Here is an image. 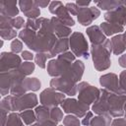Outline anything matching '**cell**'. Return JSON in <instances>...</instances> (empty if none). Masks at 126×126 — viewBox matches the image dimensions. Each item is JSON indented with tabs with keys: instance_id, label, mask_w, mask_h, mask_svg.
I'll return each instance as SVG.
<instances>
[{
	"instance_id": "1",
	"label": "cell",
	"mask_w": 126,
	"mask_h": 126,
	"mask_svg": "<svg viewBox=\"0 0 126 126\" xmlns=\"http://www.w3.org/2000/svg\"><path fill=\"white\" fill-rule=\"evenodd\" d=\"M112 51L111 42L109 39H106L101 44H93L92 45V55L94 60V66L97 71H103L107 69L110 64L109 55Z\"/></svg>"
},
{
	"instance_id": "2",
	"label": "cell",
	"mask_w": 126,
	"mask_h": 126,
	"mask_svg": "<svg viewBox=\"0 0 126 126\" xmlns=\"http://www.w3.org/2000/svg\"><path fill=\"white\" fill-rule=\"evenodd\" d=\"M75 55L72 52H65L58 55L57 59L50 60L47 65L48 74L52 77H62L70 66L75 62Z\"/></svg>"
},
{
	"instance_id": "3",
	"label": "cell",
	"mask_w": 126,
	"mask_h": 126,
	"mask_svg": "<svg viewBox=\"0 0 126 126\" xmlns=\"http://www.w3.org/2000/svg\"><path fill=\"white\" fill-rule=\"evenodd\" d=\"M69 45L72 50V53L75 56L83 57L85 59L89 58L88 42L82 32H73L71 34V37L69 38Z\"/></svg>"
},
{
	"instance_id": "4",
	"label": "cell",
	"mask_w": 126,
	"mask_h": 126,
	"mask_svg": "<svg viewBox=\"0 0 126 126\" xmlns=\"http://www.w3.org/2000/svg\"><path fill=\"white\" fill-rule=\"evenodd\" d=\"M78 94L79 100L90 105L91 103L95 102L98 99L100 95V91L95 87L91 86L89 83L82 82L78 85Z\"/></svg>"
},
{
	"instance_id": "5",
	"label": "cell",
	"mask_w": 126,
	"mask_h": 126,
	"mask_svg": "<svg viewBox=\"0 0 126 126\" xmlns=\"http://www.w3.org/2000/svg\"><path fill=\"white\" fill-rule=\"evenodd\" d=\"M40 102L42 105H45L47 107H56L58 104H62V102L65 99V94L62 93L55 92L52 88L45 89L39 96Z\"/></svg>"
},
{
	"instance_id": "6",
	"label": "cell",
	"mask_w": 126,
	"mask_h": 126,
	"mask_svg": "<svg viewBox=\"0 0 126 126\" xmlns=\"http://www.w3.org/2000/svg\"><path fill=\"white\" fill-rule=\"evenodd\" d=\"M50 88L53 90L60 91L62 94L67 95H75L78 93V85L65 79L64 77L54 78L50 81Z\"/></svg>"
},
{
	"instance_id": "7",
	"label": "cell",
	"mask_w": 126,
	"mask_h": 126,
	"mask_svg": "<svg viewBox=\"0 0 126 126\" xmlns=\"http://www.w3.org/2000/svg\"><path fill=\"white\" fill-rule=\"evenodd\" d=\"M62 109L66 113H72L75 114L78 117H83L87 114L89 110V105L80 101L76 100L74 98H67L64 99V101L61 104Z\"/></svg>"
},
{
	"instance_id": "8",
	"label": "cell",
	"mask_w": 126,
	"mask_h": 126,
	"mask_svg": "<svg viewBox=\"0 0 126 126\" xmlns=\"http://www.w3.org/2000/svg\"><path fill=\"white\" fill-rule=\"evenodd\" d=\"M126 94H111L108 96V113L113 117H120L124 114Z\"/></svg>"
},
{
	"instance_id": "9",
	"label": "cell",
	"mask_w": 126,
	"mask_h": 126,
	"mask_svg": "<svg viewBox=\"0 0 126 126\" xmlns=\"http://www.w3.org/2000/svg\"><path fill=\"white\" fill-rule=\"evenodd\" d=\"M21 66V58L13 52H2L0 59L1 72L15 70Z\"/></svg>"
},
{
	"instance_id": "10",
	"label": "cell",
	"mask_w": 126,
	"mask_h": 126,
	"mask_svg": "<svg viewBox=\"0 0 126 126\" xmlns=\"http://www.w3.org/2000/svg\"><path fill=\"white\" fill-rule=\"evenodd\" d=\"M99 15H100V12H99V10L96 9V7H90V8L79 7V12L77 14V18L81 25L89 26L93 23V21L97 19Z\"/></svg>"
},
{
	"instance_id": "11",
	"label": "cell",
	"mask_w": 126,
	"mask_h": 126,
	"mask_svg": "<svg viewBox=\"0 0 126 126\" xmlns=\"http://www.w3.org/2000/svg\"><path fill=\"white\" fill-rule=\"evenodd\" d=\"M99 83L103 87V89H105L106 91H108L111 94H125L119 88L118 77L115 74L110 73V74H105V75L101 76L99 79Z\"/></svg>"
},
{
	"instance_id": "12",
	"label": "cell",
	"mask_w": 126,
	"mask_h": 126,
	"mask_svg": "<svg viewBox=\"0 0 126 126\" xmlns=\"http://www.w3.org/2000/svg\"><path fill=\"white\" fill-rule=\"evenodd\" d=\"M84 69H85V67H84L83 62L80 61V60H76V61L70 66V68L67 70V72H66L62 77H64L65 79L71 81L72 83L77 84V83L81 80V78H82V76H83Z\"/></svg>"
},
{
	"instance_id": "13",
	"label": "cell",
	"mask_w": 126,
	"mask_h": 126,
	"mask_svg": "<svg viewBox=\"0 0 126 126\" xmlns=\"http://www.w3.org/2000/svg\"><path fill=\"white\" fill-rule=\"evenodd\" d=\"M104 19L107 23H112L119 26H126V8L122 5L114 11H109L105 13Z\"/></svg>"
},
{
	"instance_id": "14",
	"label": "cell",
	"mask_w": 126,
	"mask_h": 126,
	"mask_svg": "<svg viewBox=\"0 0 126 126\" xmlns=\"http://www.w3.org/2000/svg\"><path fill=\"white\" fill-rule=\"evenodd\" d=\"M98 99L93 105V111L97 115H105L108 113V96L110 93L105 89H102Z\"/></svg>"
},
{
	"instance_id": "15",
	"label": "cell",
	"mask_w": 126,
	"mask_h": 126,
	"mask_svg": "<svg viewBox=\"0 0 126 126\" xmlns=\"http://www.w3.org/2000/svg\"><path fill=\"white\" fill-rule=\"evenodd\" d=\"M51 27L54 34L59 38H66L71 34V30L69 27H66L57 17H52L50 19Z\"/></svg>"
},
{
	"instance_id": "16",
	"label": "cell",
	"mask_w": 126,
	"mask_h": 126,
	"mask_svg": "<svg viewBox=\"0 0 126 126\" xmlns=\"http://www.w3.org/2000/svg\"><path fill=\"white\" fill-rule=\"evenodd\" d=\"M19 5L22 12L29 19H37V17L40 15L38 6L34 1H20Z\"/></svg>"
},
{
	"instance_id": "17",
	"label": "cell",
	"mask_w": 126,
	"mask_h": 126,
	"mask_svg": "<svg viewBox=\"0 0 126 126\" xmlns=\"http://www.w3.org/2000/svg\"><path fill=\"white\" fill-rule=\"evenodd\" d=\"M87 33L93 44H101L106 40L105 35L98 26H92L87 29Z\"/></svg>"
},
{
	"instance_id": "18",
	"label": "cell",
	"mask_w": 126,
	"mask_h": 126,
	"mask_svg": "<svg viewBox=\"0 0 126 126\" xmlns=\"http://www.w3.org/2000/svg\"><path fill=\"white\" fill-rule=\"evenodd\" d=\"M68 48H69L68 38H59L55 42V44H54L53 48L50 50V52L47 53V56H48V58H51L56 55H60L62 53H65Z\"/></svg>"
},
{
	"instance_id": "19",
	"label": "cell",
	"mask_w": 126,
	"mask_h": 126,
	"mask_svg": "<svg viewBox=\"0 0 126 126\" xmlns=\"http://www.w3.org/2000/svg\"><path fill=\"white\" fill-rule=\"evenodd\" d=\"M54 15L66 26V27H72L75 25L74 20L71 17V14L68 12V10L66 9V7L63 6V4L55 11Z\"/></svg>"
},
{
	"instance_id": "20",
	"label": "cell",
	"mask_w": 126,
	"mask_h": 126,
	"mask_svg": "<svg viewBox=\"0 0 126 126\" xmlns=\"http://www.w3.org/2000/svg\"><path fill=\"white\" fill-rule=\"evenodd\" d=\"M110 42H111L112 52H113L114 55H119L126 49V43H125V41L123 39V35L122 34L113 36L110 39Z\"/></svg>"
},
{
	"instance_id": "21",
	"label": "cell",
	"mask_w": 126,
	"mask_h": 126,
	"mask_svg": "<svg viewBox=\"0 0 126 126\" xmlns=\"http://www.w3.org/2000/svg\"><path fill=\"white\" fill-rule=\"evenodd\" d=\"M19 36L20 38L27 44V46L32 49V46H33V43H34V40L36 38V33L34 31H32L30 29H25V30H22L19 33Z\"/></svg>"
},
{
	"instance_id": "22",
	"label": "cell",
	"mask_w": 126,
	"mask_h": 126,
	"mask_svg": "<svg viewBox=\"0 0 126 126\" xmlns=\"http://www.w3.org/2000/svg\"><path fill=\"white\" fill-rule=\"evenodd\" d=\"M17 2H1V15L7 17H15L18 15L19 10L17 8Z\"/></svg>"
},
{
	"instance_id": "23",
	"label": "cell",
	"mask_w": 126,
	"mask_h": 126,
	"mask_svg": "<svg viewBox=\"0 0 126 126\" xmlns=\"http://www.w3.org/2000/svg\"><path fill=\"white\" fill-rule=\"evenodd\" d=\"M99 28L104 33V35H112L114 33H119L124 31L123 26H119V25H115V24L107 23V22L101 23Z\"/></svg>"
},
{
	"instance_id": "24",
	"label": "cell",
	"mask_w": 126,
	"mask_h": 126,
	"mask_svg": "<svg viewBox=\"0 0 126 126\" xmlns=\"http://www.w3.org/2000/svg\"><path fill=\"white\" fill-rule=\"evenodd\" d=\"M22 89L24 93L27 91H37L40 88V82L36 78H27L24 79V81L21 83Z\"/></svg>"
},
{
	"instance_id": "25",
	"label": "cell",
	"mask_w": 126,
	"mask_h": 126,
	"mask_svg": "<svg viewBox=\"0 0 126 126\" xmlns=\"http://www.w3.org/2000/svg\"><path fill=\"white\" fill-rule=\"evenodd\" d=\"M111 123V115L105 114V115H97L95 117H93L91 120V126H110Z\"/></svg>"
},
{
	"instance_id": "26",
	"label": "cell",
	"mask_w": 126,
	"mask_h": 126,
	"mask_svg": "<svg viewBox=\"0 0 126 126\" xmlns=\"http://www.w3.org/2000/svg\"><path fill=\"white\" fill-rule=\"evenodd\" d=\"M94 3L97 5L98 8H100L102 10H110V11H114L123 5L122 1H109V0L108 1H100V2L95 1Z\"/></svg>"
},
{
	"instance_id": "27",
	"label": "cell",
	"mask_w": 126,
	"mask_h": 126,
	"mask_svg": "<svg viewBox=\"0 0 126 126\" xmlns=\"http://www.w3.org/2000/svg\"><path fill=\"white\" fill-rule=\"evenodd\" d=\"M22 120L24 121V123L26 125H31L32 124L35 119H36V116H35V113L32 110V109H28V110H24L21 112L20 114Z\"/></svg>"
},
{
	"instance_id": "28",
	"label": "cell",
	"mask_w": 126,
	"mask_h": 126,
	"mask_svg": "<svg viewBox=\"0 0 126 126\" xmlns=\"http://www.w3.org/2000/svg\"><path fill=\"white\" fill-rule=\"evenodd\" d=\"M17 113H11L7 115V122L5 123V126H23L22 118Z\"/></svg>"
},
{
	"instance_id": "29",
	"label": "cell",
	"mask_w": 126,
	"mask_h": 126,
	"mask_svg": "<svg viewBox=\"0 0 126 126\" xmlns=\"http://www.w3.org/2000/svg\"><path fill=\"white\" fill-rule=\"evenodd\" d=\"M26 28L30 29L32 31H39V29L41 28V18L39 19H29L27 24H26Z\"/></svg>"
},
{
	"instance_id": "30",
	"label": "cell",
	"mask_w": 126,
	"mask_h": 126,
	"mask_svg": "<svg viewBox=\"0 0 126 126\" xmlns=\"http://www.w3.org/2000/svg\"><path fill=\"white\" fill-rule=\"evenodd\" d=\"M20 71L25 75V76H28L30 74H32L34 70V64L32 63V62H25V63H22L21 66L19 67Z\"/></svg>"
},
{
	"instance_id": "31",
	"label": "cell",
	"mask_w": 126,
	"mask_h": 126,
	"mask_svg": "<svg viewBox=\"0 0 126 126\" xmlns=\"http://www.w3.org/2000/svg\"><path fill=\"white\" fill-rule=\"evenodd\" d=\"M50 116H51V119L56 123L60 122L63 119V113L57 106L50 108Z\"/></svg>"
},
{
	"instance_id": "32",
	"label": "cell",
	"mask_w": 126,
	"mask_h": 126,
	"mask_svg": "<svg viewBox=\"0 0 126 126\" xmlns=\"http://www.w3.org/2000/svg\"><path fill=\"white\" fill-rule=\"evenodd\" d=\"M63 125L64 126H80V121L76 116L67 115L63 118Z\"/></svg>"
},
{
	"instance_id": "33",
	"label": "cell",
	"mask_w": 126,
	"mask_h": 126,
	"mask_svg": "<svg viewBox=\"0 0 126 126\" xmlns=\"http://www.w3.org/2000/svg\"><path fill=\"white\" fill-rule=\"evenodd\" d=\"M48 58L47 56V53H43V52H40V53H37L34 57V60H35V63L42 69L45 68V62H46V59Z\"/></svg>"
},
{
	"instance_id": "34",
	"label": "cell",
	"mask_w": 126,
	"mask_h": 126,
	"mask_svg": "<svg viewBox=\"0 0 126 126\" xmlns=\"http://www.w3.org/2000/svg\"><path fill=\"white\" fill-rule=\"evenodd\" d=\"M16 35H17V32L13 28L1 30V36L3 39H13L14 37H16Z\"/></svg>"
},
{
	"instance_id": "35",
	"label": "cell",
	"mask_w": 126,
	"mask_h": 126,
	"mask_svg": "<svg viewBox=\"0 0 126 126\" xmlns=\"http://www.w3.org/2000/svg\"><path fill=\"white\" fill-rule=\"evenodd\" d=\"M118 83H119V88L126 94V70L120 74L119 79H118Z\"/></svg>"
},
{
	"instance_id": "36",
	"label": "cell",
	"mask_w": 126,
	"mask_h": 126,
	"mask_svg": "<svg viewBox=\"0 0 126 126\" xmlns=\"http://www.w3.org/2000/svg\"><path fill=\"white\" fill-rule=\"evenodd\" d=\"M22 48H23V43L22 41H20L19 39H14L11 43V50L13 53H18L20 51H22Z\"/></svg>"
},
{
	"instance_id": "37",
	"label": "cell",
	"mask_w": 126,
	"mask_h": 126,
	"mask_svg": "<svg viewBox=\"0 0 126 126\" xmlns=\"http://www.w3.org/2000/svg\"><path fill=\"white\" fill-rule=\"evenodd\" d=\"M65 7L71 15H76L77 16V14L79 12V6H77L76 3H67Z\"/></svg>"
},
{
	"instance_id": "38",
	"label": "cell",
	"mask_w": 126,
	"mask_h": 126,
	"mask_svg": "<svg viewBox=\"0 0 126 126\" xmlns=\"http://www.w3.org/2000/svg\"><path fill=\"white\" fill-rule=\"evenodd\" d=\"M25 25V21L22 17H16V19H13V28L14 29H21Z\"/></svg>"
},
{
	"instance_id": "39",
	"label": "cell",
	"mask_w": 126,
	"mask_h": 126,
	"mask_svg": "<svg viewBox=\"0 0 126 126\" xmlns=\"http://www.w3.org/2000/svg\"><path fill=\"white\" fill-rule=\"evenodd\" d=\"M62 5V3L60 1H53V2H50V6H49V12L51 14H54L55 11Z\"/></svg>"
},
{
	"instance_id": "40",
	"label": "cell",
	"mask_w": 126,
	"mask_h": 126,
	"mask_svg": "<svg viewBox=\"0 0 126 126\" xmlns=\"http://www.w3.org/2000/svg\"><path fill=\"white\" fill-rule=\"evenodd\" d=\"M93 117H94V116H93V113H92L91 111H88L87 114H86V116H85V118H84L83 121H82V124L85 125V126H89V125L91 124V120H92Z\"/></svg>"
},
{
	"instance_id": "41",
	"label": "cell",
	"mask_w": 126,
	"mask_h": 126,
	"mask_svg": "<svg viewBox=\"0 0 126 126\" xmlns=\"http://www.w3.org/2000/svg\"><path fill=\"white\" fill-rule=\"evenodd\" d=\"M111 126H126L125 118H116L111 122Z\"/></svg>"
},
{
	"instance_id": "42",
	"label": "cell",
	"mask_w": 126,
	"mask_h": 126,
	"mask_svg": "<svg viewBox=\"0 0 126 126\" xmlns=\"http://www.w3.org/2000/svg\"><path fill=\"white\" fill-rule=\"evenodd\" d=\"M22 58L25 60H32L33 59V54L30 51H23L22 52Z\"/></svg>"
},
{
	"instance_id": "43",
	"label": "cell",
	"mask_w": 126,
	"mask_h": 126,
	"mask_svg": "<svg viewBox=\"0 0 126 126\" xmlns=\"http://www.w3.org/2000/svg\"><path fill=\"white\" fill-rule=\"evenodd\" d=\"M119 65L123 68H126V54H123L119 57Z\"/></svg>"
},
{
	"instance_id": "44",
	"label": "cell",
	"mask_w": 126,
	"mask_h": 126,
	"mask_svg": "<svg viewBox=\"0 0 126 126\" xmlns=\"http://www.w3.org/2000/svg\"><path fill=\"white\" fill-rule=\"evenodd\" d=\"M35 2V4L38 6V7H41V8H44V7H46L48 4H50V2L47 0V1H34Z\"/></svg>"
},
{
	"instance_id": "45",
	"label": "cell",
	"mask_w": 126,
	"mask_h": 126,
	"mask_svg": "<svg viewBox=\"0 0 126 126\" xmlns=\"http://www.w3.org/2000/svg\"><path fill=\"white\" fill-rule=\"evenodd\" d=\"M91 3V1H87V2H81V1H77L76 4L79 6V7H87L89 4Z\"/></svg>"
},
{
	"instance_id": "46",
	"label": "cell",
	"mask_w": 126,
	"mask_h": 126,
	"mask_svg": "<svg viewBox=\"0 0 126 126\" xmlns=\"http://www.w3.org/2000/svg\"><path fill=\"white\" fill-rule=\"evenodd\" d=\"M123 6L126 8V1H125V2H123Z\"/></svg>"
},
{
	"instance_id": "47",
	"label": "cell",
	"mask_w": 126,
	"mask_h": 126,
	"mask_svg": "<svg viewBox=\"0 0 126 126\" xmlns=\"http://www.w3.org/2000/svg\"><path fill=\"white\" fill-rule=\"evenodd\" d=\"M62 126H63V125H62Z\"/></svg>"
}]
</instances>
